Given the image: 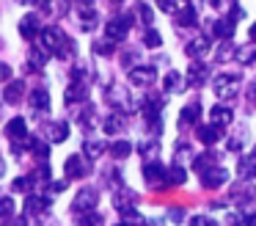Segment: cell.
<instances>
[{
  "instance_id": "obj_1",
  "label": "cell",
  "mask_w": 256,
  "mask_h": 226,
  "mask_svg": "<svg viewBox=\"0 0 256 226\" xmlns=\"http://www.w3.org/2000/svg\"><path fill=\"white\" fill-rule=\"evenodd\" d=\"M42 39H44V47L50 50V53H56L58 58H69V53H72V42H69V36L61 31V28H44L42 31Z\"/></svg>"
},
{
  "instance_id": "obj_2",
  "label": "cell",
  "mask_w": 256,
  "mask_h": 226,
  "mask_svg": "<svg viewBox=\"0 0 256 226\" xmlns=\"http://www.w3.org/2000/svg\"><path fill=\"white\" fill-rule=\"evenodd\" d=\"M96 201H100V193L94 187H83L72 201V212H91V209H96Z\"/></svg>"
},
{
  "instance_id": "obj_3",
  "label": "cell",
  "mask_w": 256,
  "mask_h": 226,
  "mask_svg": "<svg viewBox=\"0 0 256 226\" xmlns=\"http://www.w3.org/2000/svg\"><path fill=\"white\" fill-rule=\"evenodd\" d=\"M130 25H132V17L130 14L113 17V20L108 22V39H110V42H122V39L130 33Z\"/></svg>"
},
{
  "instance_id": "obj_4",
  "label": "cell",
  "mask_w": 256,
  "mask_h": 226,
  "mask_svg": "<svg viewBox=\"0 0 256 226\" xmlns=\"http://www.w3.org/2000/svg\"><path fill=\"white\" fill-rule=\"evenodd\" d=\"M201 176H204L201 182H204V187H206V190H215V187H220L223 182L228 179V171H226V168H220V165H215V168L204 171Z\"/></svg>"
},
{
  "instance_id": "obj_5",
  "label": "cell",
  "mask_w": 256,
  "mask_h": 226,
  "mask_svg": "<svg viewBox=\"0 0 256 226\" xmlns=\"http://www.w3.org/2000/svg\"><path fill=\"white\" fill-rule=\"evenodd\" d=\"M64 171H66V176L69 179H78V176H86L88 174V163H86V157L83 154H72V157L66 160V165H64Z\"/></svg>"
},
{
  "instance_id": "obj_6",
  "label": "cell",
  "mask_w": 256,
  "mask_h": 226,
  "mask_svg": "<svg viewBox=\"0 0 256 226\" xmlns=\"http://www.w3.org/2000/svg\"><path fill=\"white\" fill-rule=\"evenodd\" d=\"M157 77V72L152 69V66H135L132 72H130V80L135 83V86H152Z\"/></svg>"
},
{
  "instance_id": "obj_7",
  "label": "cell",
  "mask_w": 256,
  "mask_h": 226,
  "mask_svg": "<svg viewBox=\"0 0 256 226\" xmlns=\"http://www.w3.org/2000/svg\"><path fill=\"white\" fill-rule=\"evenodd\" d=\"M237 83H240V75H220L215 80V94L218 97H232L234 94V88H237Z\"/></svg>"
},
{
  "instance_id": "obj_8",
  "label": "cell",
  "mask_w": 256,
  "mask_h": 226,
  "mask_svg": "<svg viewBox=\"0 0 256 226\" xmlns=\"http://www.w3.org/2000/svg\"><path fill=\"white\" fill-rule=\"evenodd\" d=\"M25 135H28V127H25V119H20V116H17V119H12V121L6 124V138H8V141H14V143H17V141H22Z\"/></svg>"
},
{
  "instance_id": "obj_9",
  "label": "cell",
  "mask_w": 256,
  "mask_h": 226,
  "mask_svg": "<svg viewBox=\"0 0 256 226\" xmlns=\"http://www.w3.org/2000/svg\"><path fill=\"white\" fill-rule=\"evenodd\" d=\"M20 33H22V39H36V33H39V17L36 14H28L20 20Z\"/></svg>"
},
{
  "instance_id": "obj_10",
  "label": "cell",
  "mask_w": 256,
  "mask_h": 226,
  "mask_svg": "<svg viewBox=\"0 0 256 226\" xmlns=\"http://www.w3.org/2000/svg\"><path fill=\"white\" fill-rule=\"evenodd\" d=\"M30 108L44 113V110L50 108V94H47L44 88H34V91H30Z\"/></svg>"
},
{
  "instance_id": "obj_11",
  "label": "cell",
  "mask_w": 256,
  "mask_h": 226,
  "mask_svg": "<svg viewBox=\"0 0 256 226\" xmlns=\"http://www.w3.org/2000/svg\"><path fill=\"white\" fill-rule=\"evenodd\" d=\"M210 119H212V124H218V127H226V124H232V108H226V105H215V108L210 110Z\"/></svg>"
},
{
  "instance_id": "obj_12",
  "label": "cell",
  "mask_w": 256,
  "mask_h": 226,
  "mask_svg": "<svg viewBox=\"0 0 256 226\" xmlns=\"http://www.w3.org/2000/svg\"><path fill=\"white\" fill-rule=\"evenodd\" d=\"M198 141L201 143H215L218 138H220V127L218 124H198Z\"/></svg>"
},
{
  "instance_id": "obj_13",
  "label": "cell",
  "mask_w": 256,
  "mask_h": 226,
  "mask_svg": "<svg viewBox=\"0 0 256 226\" xmlns=\"http://www.w3.org/2000/svg\"><path fill=\"white\" fill-rule=\"evenodd\" d=\"M144 176L149 182H157V179H162V176H168V171L162 168V163H146L144 165Z\"/></svg>"
},
{
  "instance_id": "obj_14",
  "label": "cell",
  "mask_w": 256,
  "mask_h": 226,
  "mask_svg": "<svg viewBox=\"0 0 256 226\" xmlns=\"http://www.w3.org/2000/svg\"><path fill=\"white\" fill-rule=\"evenodd\" d=\"M22 91H25V86L20 80H14L12 86H6V94H3V97H6V102H20V99H22Z\"/></svg>"
},
{
  "instance_id": "obj_15",
  "label": "cell",
  "mask_w": 256,
  "mask_h": 226,
  "mask_svg": "<svg viewBox=\"0 0 256 226\" xmlns=\"http://www.w3.org/2000/svg\"><path fill=\"white\" fill-rule=\"evenodd\" d=\"M198 121V105H190V108L182 110V116H179V127H190Z\"/></svg>"
},
{
  "instance_id": "obj_16",
  "label": "cell",
  "mask_w": 256,
  "mask_h": 226,
  "mask_svg": "<svg viewBox=\"0 0 256 226\" xmlns=\"http://www.w3.org/2000/svg\"><path fill=\"white\" fill-rule=\"evenodd\" d=\"M144 44L154 50V47H160V44H162V36H160V33H157L152 25H146V31H144Z\"/></svg>"
},
{
  "instance_id": "obj_17",
  "label": "cell",
  "mask_w": 256,
  "mask_h": 226,
  "mask_svg": "<svg viewBox=\"0 0 256 226\" xmlns=\"http://www.w3.org/2000/svg\"><path fill=\"white\" fill-rule=\"evenodd\" d=\"M100 223H102V218H100V212H96V209L78 215V226H100Z\"/></svg>"
},
{
  "instance_id": "obj_18",
  "label": "cell",
  "mask_w": 256,
  "mask_h": 226,
  "mask_svg": "<svg viewBox=\"0 0 256 226\" xmlns=\"http://www.w3.org/2000/svg\"><path fill=\"white\" fill-rule=\"evenodd\" d=\"M47 204H50V201H47V198H42V196H28V201H25V212H39V209H44L47 207Z\"/></svg>"
},
{
  "instance_id": "obj_19",
  "label": "cell",
  "mask_w": 256,
  "mask_h": 226,
  "mask_svg": "<svg viewBox=\"0 0 256 226\" xmlns=\"http://www.w3.org/2000/svg\"><path fill=\"white\" fill-rule=\"evenodd\" d=\"M66 135H69V127L64 124V121H56V124L50 127V138H52V141H56V143H61V141H64V138H66Z\"/></svg>"
},
{
  "instance_id": "obj_20",
  "label": "cell",
  "mask_w": 256,
  "mask_h": 226,
  "mask_svg": "<svg viewBox=\"0 0 256 226\" xmlns=\"http://www.w3.org/2000/svg\"><path fill=\"white\" fill-rule=\"evenodd\" d=\"M206 44H210V42H206V36H204V39H193V42L188 44V55H190V58H196V55H201V53L206 50Z\"/></svg>"
},
{
  "instance_id": "obj_21",
  "label": "cell",
  "mask_w": 256,
  "mask_h": 226,
  "mask_svg": "<svg viewBox=\"0 0 256 226\" xmlns=\"http://www.w3.org/2000/svg\"><path fill=\"white\" fill-rule=\"evenodd\" d=\"M176 22H179V25H184V28L193 25V22H196V9H193V6H184V11H179Z\"/></svg>"
},
{
  "instance_id": "obj_22",
  "label": "cell",
  "mask_w": 256,
  "mask_h": 226,
  "mask_svg": "<svg viewBox=\"0 0 256 226\" xmlns=\"http://www.w3.org/2000/svg\"><path fill=\"white\" fill-rule=\"evenodd\" d=\"M168 179H171V185H182V182L188 179V171H184L182 165H174V168L168 171Z\"/></svg>"
},
{
  "instance_id": "obj_23",
  "label": "cell",
  "mask_w": 256,
  "mask_h": 226,
  "mask_svg": "<svg viewBox=\"0 0 256 226\" xmlns=\"http://www.w3.org/2000/svg\"><path fill=\"white\" fill-rule=\"evenodd\" d=\"M80 99H86V88H83V86H69V91H66V102L72 105V102H80Z\"/></svg>"
},
{
  "instance_id": "obj_24",
  "label": "cell",
  "mask_w": 256,
  "mask_h": 226,
  "mask_svg": "<svg viewBox=\"0 0 256 226\" xmlns=\"http://www.w3.org/2000/svg\"><path fill=\"white\" fill-rule=\"evenodd\" d=\"M28 61L34 66H44V61H47V53H42L39 47H30V53H28Z\"/></svg>"
},
{
  "instance_id": "obj_25",
  "label": "cell",
  "mask_w": 256,
  "mask_h": 226,
  "mask_svg": "<svg viewBox=\"0 0 256 226\" xmlns=\"http://www.w3.org/2000/svg\"><path fill=\"white\" fill-rule=\"evenodd\" d=\"M44 3H47V11H50V14H64V11L69 9L66 0H44Z\"/></svg>"
},
{
  "instance_id": "obj_26",
  "label": "cell",
  "mask_w": 256,
  "mask_h": 226,
  "mask_svg": "<svg viewBox=\"0 0 256 226\" xmlns=\"http://www.w3.org/2000/svg\"><path fill=\"white\" fill-rule=\"evenodd\" d=\"M14 212V201L8 196H0V218H8Z\"/></svg>"
},
{
  "instance_id": "obj_27",
  "label": "cell",
  "mask_w": 256,
  "mask_h": 226,
  "mask_svg": "<svg viewBox=\"0 0 256 226\" xmlns=\"http://www.w3.org/2000/svg\"><path fill=\"white\" fill-rule=\"evenodd\" d=\"M86 152H88L91 157H100V154L105 152V143H102V141H88V143H86Z\"/></svg>"
},
{
  "instance_id": "obj_28",
  "label": "cell",
  "mask_w": 256,
  "mask_h": 226,
  "mask_svg": "<svg viewBox=\"0 0 256 226\" xmlns=\"http://www.w3.org/2000/svg\"><path fill=\"white\" fill-rule=\"evenodd\" d=\"M130 152H132V146H130L127 141H116V143H113V154H116V157H127Z\"/></svg>"
},
{
  "instance_id": "obj_29",
  "label": "cell",
  "mask_w": 256,
  "mask_h": 226,
  "mask_svg": "<svg viewBox=\"0 0 256 226\" xmlns=\"http://www.w3.org/2000/svg\"><path fill=\"white\" fill-rule=\"evenodd\" d=\"M135 11H138V17L146 22V25H152V17H154V14H152L149 6H146V3H138V6H135Z\"/></svg>"
},
{
  "instance_id": "obj_30",
  "label": "cell",
  "mask_w": 256,
  "mask_h": 226,
  "mask_svg": "<svg viewBox=\"0 0 256 226\" xmlns=\"http://www.w3.org/2000/svg\"><path fill=\"white\" fill-rule=\"evenodd\" d=\"M94 53L110 55V53H113V42H110V39H108V42H96V44H94Z\"/></svg>"
},
{
  "instance_id": "obj_31",
  "label": "cell",
  "mask_w": 256,
  "mask_h": 226,
  "mask_svg": "<svg viewBox=\"0 0 256 226\" xmlns=\"http://www.w3.org/2000/svg\"><path fill=\"white\" fill-rule=\"evenodd\" d=\"M30 185H34V182H28V176H17L12 187H14V190H17V193H25V190H28Z\"/></svg>"
},
{
  "instance_id": "obj_32",
  "label": "cell",
  "mask_w": 256,
  "mask_h": 226,
  "mask_svg": "<svg viewBox=\"0 0 256 226\" xmlns=\"http://www.w3.org/2000/svg\"><path fill=\"white\" fill-rule=\"evenodd\" d=\"M240 61H242V64H250V61H256V47L240 50Z\"/></svg>"
},
{
  "instance_id": "obj_33",
  "label": "cell",
  "mask_w": 256,
  "mask_h": 226,
  "mask_svg": "<svg viewBox=\"0 0 256 226\" xmlns=\"http://www.w3.org/2000/svg\"><path fill=\"white\" fill-rule=\"evenodd\" d=\"M157 6H160L162 11H168V14H174L176 6H179V0H157Z\"/></svg>"
},
{
  "instance_id": "obj_34",
  "label": "cell",
  "mask_w": 256,
  "mask_h": 226,
  "mask_svg": "<svg viewBox=\"0 0 256 226\" xmlns=\"http://www.w3.org/2000/svg\"><path fill=\"white\" fill-rule=\"evenodd\" d=\"M190 226H215V220H212V218H201V215H198V218H193V223H190Z\"/></svg>"
},
{
  "instance_id": "obj_35",
  "label": "cell",
  "mask_w": 256,
  "mask_h": 226,
  "mask_svg": "<svg viewBox=\"0 0 256 226\" xmlns=\"http://www.w3.org/2000/svg\"><path fill=\"white\" fill-rule=\"evenodd\" d=\"M8 77H12V66L0 64V80H8Z\"/></svg>"
},
{
  "instance_id": "obj_36",
  "label": "cell",
  "mask_w": 256,
  "mask_h": 226,
  "mask_svg": "<svg viewBox=\"0 0 256 226\" xmlns=\"http://www.w3.org/2000/svg\"><path fill=\"white\" fill-rule=\"evenodd\" d=\"M248 39H250V42H256V22L250 25V31H248Z\"/></svg>"
},
{
  "instance_id": "obj_37",
  "label": "cell",
  "mask_w": 256,
  "mask_h": 226,
  "mask_svg": "<svg viewBox=\"0 0 256 226\" xmlns=\"http://www.w3.org/2000/svg\"><path fill=\"white\" fill-rule=\"evenodd\" d=\"M3 226H25V223H22V220H6Z\"/></svg>"
},
{
  "instance_id": "obj_38",
  "label": "cell",
  "mask_w": 256,
  "mask_h": 226,
  "mask_svg": "<svg viewBox=\"0 0 256 226\" xmlns=\"http://www.w3.org/2000/svg\"><path fill=\"white\" fill-rule=\"evenodd\" d=\"M0 174H3V160H0Z\"/></svg>"
},
{
  "instance_id": "obj_39",
  "label": "cell",
  "mask_w": 256,
  "mask_h": 226,
  "mask_svg": "<svg viewBox=\"0 0 256 226\" xmlns=\"http://www.w3.org/2000/svg\"><path fill=\"white\" fill-rule=\"evenodd\" d=\"M116 226H127V223H116Z\"/></svg>"
}]
</instances>
